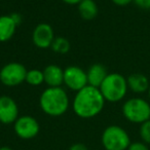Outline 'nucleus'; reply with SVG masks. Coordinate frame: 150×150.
Segmentation results:
<instances>
[{
    "instance_id": "nucleus-6",
    "label": "nucleus",
    "mask_w": 150,
    "mask_h": 150,
    "mask_svg": "<svg viewBox=\"0 0 150 150\" xmlns=\"http://www.w3.org/2000/svg\"><path fill=\"white\" fill-rule=\"evenodd\" d=\"M27 71L21 63H8L0 70V81L6 86H17L26 80Z\"/></svg>"
},
{
    "instance_id": "nucleus-7",
    "label": "nucleus",
    "mask_w": 150,
    "mask_h": 150,
    "mask_svg": "<svg viewBox=\"0 0 150 150\" xmlns=\"http://www.w3.org/2000/svg\"><path fill=\"white\" fill-rule=\"evenodd\" d=\"M64 83L69 90L77 93L88 84L86 72L77 66H69L64 70Z\"/></svg>"
},
{
    "instance_id": "nucleus-3",
    "label": "nucleus",
    "mask_w": 150,
    "mask_h": 150,
    "mask_svg": "<svg viewBox=\"0 0 150 150\" xmlns=\"http://www.w3.org/2000/svg\"><path fill=\"white\" fill-rule=\"evenodd\" d=\"M127 81L119 73H109L100 86V90L105 101L111 103L119 102L125 97L127 92Z\"/></svg>"
},
{
    "instance_id": "nucleus-10",
    "label": "nucleus",
    "mask_w": 150,
    "mask_h": 150,
    "mask_svg": "<svg viewBox=\"0 0 150 150\" xmlns=\"http://www.w3.org/2000/svg\"><path fill=\"white\" fill-rule=\"evenodd\" d=\"M32 40L33 43L41 50H45L52 46V41L54 40V34L52 26L45 23L37 25L32 34Z\"/></svg>"
},
{
    "instance_id": "nucleus-23",
    "label": "nucleus",
    "mask_w": 150,
    "mask_h": 150,
    "mask_svg": "<svg viewBox=\"0 0 150 150\" xmlns=\"http://www.w3.org/2000/svg\"><path fill=\"white\" fill-rule=\"evenodd\" d=\"M11 17L13 18V20L15 21V23L17 24V25H20V23L22 22L21 15H19V13H11Z\"/></svg>"
},
{
    "instance_id": "nucleus-20",
    "label": "nucleus",
    "mask_w": 150,
    "mask_h": 150,
    "mask_svg": "<svg viewBox=\"0 0 150 150\" xmlns=\"http://www.w3.org/2000/svg\"><path fill=\"white\" fill-rule=\"evenodd\" d=\"M134 2L143 9H150V0H134Z\"/></svg>"
},
{
    "instance_id": "nucleus-8",
    "label": "nucleus",
    "mask_w": 150,
    "mask_h": 150,
    "mask_svg": "<svg viewBox=\"0 0 150 150\" xmlns=\"http://www.w3.org/2000/svg\"><path fill=\"white\" fill-rule=\"evenodd\" d=\"M13 129L19 138L24 140H30L38 135L40 131V125L34 117L24 115L16 120V122L13 123Z\"/></svg>"
},
{
    "instance_id": "nucleus-16",
    "label": "nucleus",
    "mask_w": 150,
    "mask_h": 150,
    "mask_svg": "<svg viewBox=\"0 0 150 150\" xmlns=\"http://www.w3.org/2000/svg\"><path fill=\"white\" fill-rule=\"evenodd\" d=\"M25 81L27 82L28 84L33 86H40V84L44 82L43 71H40V70H38V69H32V70L27 71Z\"/></svg>"
},
{
    "instance_id": "nucleus-13",
    "label": "nucleus",
    "mask_w": 150,
    "mask_h": 150,
    "mask_svg": "<svg viewBox=\"0 0 150 150\" xmlns=\"http://www.w3.org/2000/svg\"><path fill=\"white\" fill-rule=\"evenodd\" d=\"M127 81L129 90H132L134 93H137V94L148 92L150 88L149 80L142 73H133L127 77Z\"/></svg>"
},
{
    "instance_id": "nucleus-9",
    "label": "nucleus",
    "mask_w": 150,
    "mask_h": 150,
    "mask_svg": "<svg viewBox=\"0 0 150 150\" xmlns=\"http://www.w3.org/2000/svg\"><path fill=\"white\" fill-rule=\"evenodd\" d=\"M19 118V108L13 98L8 96L0 97V122L3 125L15 123Z\"/></svg>"
},
{
    "instance_id": "nucleus-12",
    "label": "nucleus",
    "mask_w": 150,
    "mask_h": 150,
    "mask_svg": "<svg viewBox=\"0 0 150 150\" xmlns=\"http://www.w3.org/2000/svg\"><path fill=\"white\" fill-rule=\"evenodd\" d=\"M108 75L107 70L102 64H94L90 67L86 72L88 76V84L94 88H100L102 82Z\"/></svg>"
},
{
    "instance_id": "nucleus-11",
    "label": "nucleus",
    "mask_w": 150,
    "mask_h": 150,
    "mask_svg": "<svg viewBox=\"0 0 150 150\" xmlns=\"http://www.w3.org/2000/svg\"><path fill=\"white\" fill-rule=\"evenodd\" d=\"M43 77L48 88H59L64 83V70L57 65H48L43 70Z\"/></svg>"
},
{
    "instance_id": "nucleus-21",
    "label": "nucleus",
    "mask_w": 150,
    "mask_h": 150,
    "mask_svg": "<svg viewBox=\"0 0 150 150\" xmlns=\"http://www.w3.org/2000/svg\"><path fill=\"white\" fill-rule=\"evenodd\" d=\"M69 150H88V147L84 145V144H82V143H75V144H73V145L70 146Z\"/></svg>"
},
{
    "instance_id": "nucleus-17",
    "label": "nucleus",
    "mask_w": 150,
    "mask_h": 150,
    "mask_svg": "<svg viewBox=\"0 0 150 150\" xmlns=\"http://www.w3.org/2000/svg\"><path fill=\"white\" fill-rule=\"evenodd\" d=\"M52 48L54 52L58 54H66L70 50V42L64 37H57L52 41Z\"/></svg>"
},
{
    "instance_id": "nucleus-25",
    "label": "nucleus",
    "mask_w": 150,
    "mask_h": 150,
    "mask_svg": "<svg viewBox=\"0 0 150 150\" xmlns=\"http://www.w3.org/2000/svg\"><path fill=\"white\" fill-rule=\"evenodd\" d=\"M0 150H13V149L8 147V146H2V147H0Z\"/></svg>"
},
{
    "instance_id": "nucleus-22",
    "label": "nucleus",
    "mask_w": 150,
    "mask_h": 150,
    "mask_svg": "<svg viewBox=\"0 0 150 150\" xmlns=\"http://www.w3.org/2000/svg\"><path fill=\"white\" fill-rule=\"evenodd\" d=\"M134 0H112V2L114 4L118 5V6H125V5L129 4L131 2H133Z\"/></svg>"
},
{
    "instance_id": "nucleus-4",
    "label": "nucleus",
    "mask_w": 150,
    "mask_h": 150,
    "mask_svg": "<svg viewBox=\"0 0 150 150\" xmlns=\"http://www.w3.org/2000/svg\"><path fill=\"white\" fill-rule=\"evenodd\" d=\"M105 150H127L132 143L129 134L119 125H109L104 129L101 137Z\"/></svg>"
},
{
    "instance_id": "nucleus-5",
    "label": "nucleus",
    "mask_w": 150,
    "mask_h": 150,
    "mask_svg": "<svg viewBox=\"0 0 150 150\" xmlns=\"http://www.w3.org/2000/svg\"><path fill=\"white\" fill-rule=\"evenodd\" d=\"M122 114L133 123H143L150 119V104L141 98H132L125 102Z\"/></svg>"
},
{
    "instance_id": "nucleus-19",
    "label": "nucleus",
    "mask_w": 150,
    "mask_h": 150,
    "mask_svg": "<svg viewBox=\"0 0 150 150\" xmlns=\"http://www.w3.org/2000/svg\"><path fill=\"white\" fill-rule=\"evenodd\" d=\"M127 150H149V148L144 142H133L129 144Z\"/></svg>"
},
{
    "instance_id": "nucleus-1",
    "label": "nucleus",
    "mask_w": 150,
    "mask_h": 150,
    "mask_svg": "<svg viewBox=\"0 0 150 150\" xmlns=\"http://www.w3.org/2000/svg\"><path fill=\"white\" fill-rule=\"evenodd\" d=\"M105 105V99L98 88L86 86L78 91L73 100V110L81 118H93L100 114Z\"/></svg>"
},
{
    "instance_id": "nucleus-14",
    "label": "nucleus",
    "mask_w": 150,
    "mask_h": 150,
    "mask_svg": "<svg viewBox=\"0 0 150 150\" xmlns=\"http://www.w3.org/2000/svg\"><path fill=\"white\" fill-rule=\"evenodd\" d=\"M17 24L9 16H1L0 17V42L8 41L16 33Z\"/></svg>"
},
{
    "instance_id": "nucleus-24",
    "label": "nucleus",
    "mask_w": 150,
    "mask_h": 150,
    "mask_svg": "<svg viewBox=\"0 0 150 150\" xmlns=\"http://www.w3.org/2000/svg\"><path fill=\"white\" fill-rule=\"evenodd\" d=\"M62 1H63V2H65V3H67V4L74 5V4H79L82 0H62Z\"/></svg>"
},
{
    "instance_id": "nucleus-2",
    "label": "nucleus",
    "mask_w": 150,
    "mask_h": 150,
    "mask_svg": "<svg viewBox=\"0 0 150 150\" xmlns=\"http://www.w3.org/2000/svg\"><path fill=\"white\" fill-rule=\"evenodd\" d=\"M40 108L50 116H61L69 108V98L65 90L59 88H48L41 94L39 99Z\"/></svg>"
},
{
    "instance_id": "nucleus-15",
    "label": "nucleus",
    "mask_w": 150,
    "mask_h": 150,
    "mask_svg": "<svg viewBox=\"0 0 150 150\" xmlns=\"http://www.w3.org/2000/svg\"><path fill=\"white\" fill-rule=\"evenodd\" d=\"M78 11L83 19L93 20L98 13V6L94 0H82L78 4Z\"/></svg>"
},
{
    "instance_id": "nucleus-18",
    "label": "nucleus",
    "mask_w": 150,
    "mask_h": 150,
    "mask_svg": "<svg viewBox=\"0 0 150 150\" xmlns=\"http://www.w3.org/2000/svg\"><path fill=\"white\" fill-rule=\"evenodd\" d=\"M139 134L142 139V142L146 144H150V119L141 123Z\"/></svg>"
},
{
    "instance_id": "nucleus-26",
    "label": "nucleus",
    "mask_w": 150,
    "mask_h": 150,
    "mask_svg": "<svg viewBox=\"0 0 150 150\" xmlns=\"http://www.w3.org/2000/svg\"><path fill=\"white\" fill-rule=\"evenodd\" d=\"M148 96H149V99H150V88H149V90H148Z\"/></svg>"
}]
</instances>
